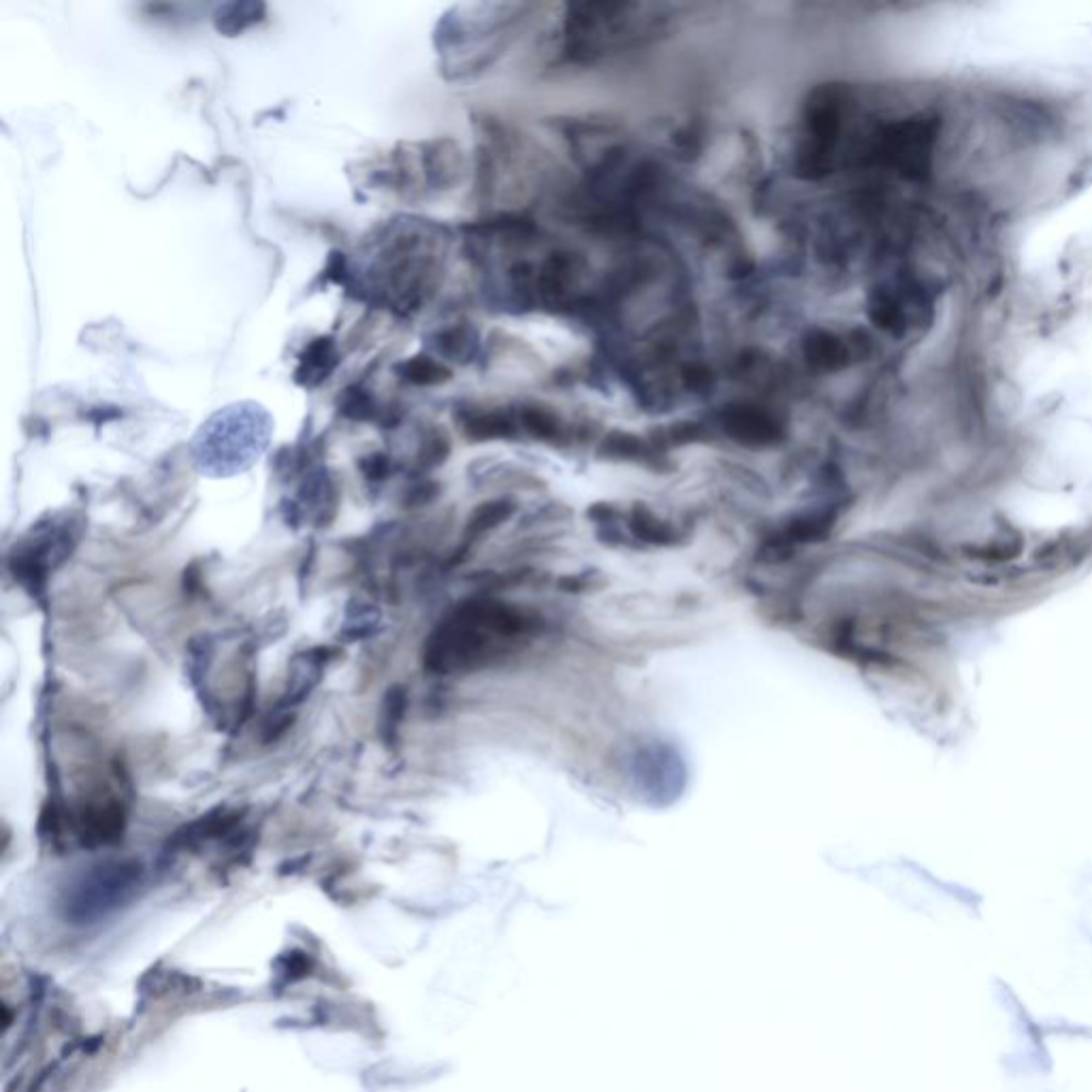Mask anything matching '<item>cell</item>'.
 Returning <instances> with one entry per match:
<instances>
[{"instance_id": "obj_1", "label": "cell", "mask_w": 1092, "mask_h": 1092, "mask_svg": "<svg viewBox=\"0 0 1092 1092\" xmlns=\"http://www.w3.org/2000/svg\"><path fill=\"white\" fill-rule=\"evenodd\" d=\"M529 623L532 621L521 610L502 602H466L429 636L425 666L440 674L481 666L495 653L498 644L525 636Z\"/></svg>"}, {"instance_id": "obj_2", "label": "cell", "mask_w": 1092, "mask_h": 1092, "mask_svg": "<svg viewBox=\"0 0 1092 1092\" xmlns=\"http://www.w3.org/2000/svg\"><path fill=\"white\" fill-rule=\"evenodd\" d=\"M939 122L931 115H914L886 126L875 143V160L907 177H922L931 169Z\"/></svg>"}, {"instance_id": "obj_3", "label": "cell", "mask_w": 1092, "mask_h": 1092, "mask_svg": "<svg viewBox=\"0 0 1092 1092\" xmlns=\"http://www.w3.org/2000/svg\"><path fill=\"white\" fill-rule=\"evenodd\" d=\"M425 256L427 254L421 250V237L417 233L408 235L400 230L385 243L383 252H380L378 271L383 278L385 293H389L391 300L395 293V306L417 310L421 304L429 278V264Z\"/></svg>"}, {"instance_id": "obj_4", "label": "cell", "mask_w": 1092, "mask_h": 1092, "mask_svg": "<svg viewBox=\"0 0 1092 1092\" xmlns=\"http://www.w3.org/2000/svg\"><path fill=\"white\" fill-rule=\"evenodd\" d=\"M141 880V865L135 860H122V863H109L96 867L90 875L84 877L73 895L71 909L75 914L90 918L101 916L107 909L118 907Z\"/></svg>"}, {"instance_id": "obj_5", "label": "cell", "mask_w": 1092, "mask_h": 1092, "mask_svg": "<svg viewBox=\"0 0 1092 1092\" xmlns=\"http://www.w3.org/2000/svg\"><path fill=\"white\" fill-rule=\"evenodd\" d=\"M721 425L727 436L747 446H766L781 436L779 425L768 412L751 406L727 408L721 415Z\"/></svg>"}, {"instance_id": "obj_6", "label": "cell", "mask_w": 1092, "mask_h": 1092, "mask_svg": "<svg viewBox=\"0 0 1092 1092\" xmlns=\"http://www.w3.org/2000/svg\"><path fill=\"white\" fill-rule=\"evenodd\" d=\"M124 824L126 815L120 802L109 800L103 804H90L84 808V817H81V839H84V843H90L92 848L113 843L122 837Z\"/></svg>"}, {"instance_id": "obj_7", "label": "cell", "mask_w": 1092, "mask_h": 1092, "mask_svg": "<svg viewBox=\"0 0 1092 1092\" xmlns=\"http://www.w3.org/2000/svg\"><path fill=\"white\" fill-rule=\"evenodd\" d=\"M340 357L336 351V342L331 338L314 340L300 357V368L295 372V380L300 385L314 389L323 385L325 380L338 368Z\"/></svg>"}, {"instance_id": "obj_8", "label": "cell", "mask_w": 1092, "mask_h": 1092, "mask_svg": "<svg viewBox=\"0 0 1092 1092\" xmlns=\"http://www.w3.org/2000/svg\"><path fill=\"white\" fill-rule=\"evenodd\" d=\"M264 18L262 3H228L213 13V24L224 37H235Z\"/></svg>"}, {"instance_id": "obj_9", "label": "cell", "mask_w": 1092, "mask_h": 1092, "mask_svg": "<svg viewBox=\"0 0 1092 1092\" xmlns=\"http://www.w3.org/2000/svg\"><path fill=\"white\" fill-rule=\"evenodd\" d=\"M806 355L824 370H837L846 366L848 346L841 338L829 334V331H815L806 344Z\"/></svg>"}, {"instance_id": "obj_10", "label": "cell", "mask_w": 1092, "mask_h": 1092, "mask_svg": "<svg viewBox=\"0 0 1092 1092\" xmlns=\"http://www.w3.org/2000/svg\"><path fill=\"white\" fill-rule=\"evenodd\" d=\"M397 374H400L406 383L417 387H436L446 383L451 378V372L446 370L442 363L429 357H412L397 366Z\"/></svg>"}, {"instance_id": "obj_11", "label": "cell", "mask_w": 1092, "mask_h": 1092, "mask_svg": "<svg viewBox=\"0 0 1092 1092\" xmlns=\"http://www.w3.org/2000/svg\"><path fill=\"white\" fill-rule=\"evenodd\" d=\"M466 432L474 440H495L512 436V425L500 412H478L466 419Z\"/></svg>"}, {"instance_id": "obj_12", "label": "cell", "mask_w": 1092, "mask_h": 1092, "mask_svg": "<svg viewBox=\"0 0 1092 1092\" xmlns=\"http://www.w3.org/2000/svg\"><path fill=\"white\" fill-rule=\"evenodd\" d=\"M510 512H512V504L504 502V500L487 502L481 508H476L474 515L470 517V523H468V529H466V538L476 540L478 536H483L485 532H489V529L498 527L504 519H508Z\"/></svg>"}, {"instance_id": "obj_13", "label": "cell", "mask_w": 1092, "mask_h": 1092, "mask_svg": "<svg viewBox=\"0 0 1092 1092\" xmlns=\"http://www.w3.org/2000/svg\"><path fill=\"white\" fill-rule=\"evenodd\" d=\"M632 532L647 540V542H653V544H674L676 540V532L672 527H668L666 523H661L659 519H655L649 510L644 508H636L634 512V519H632Z\"/></svg>"}, {"instance_id": "obj_14", "label": "cell", "mask_w": 1092, "mask_h": 1092, "mask_svg": "<svg viewBox=\"0 0 1092 1092\" xmlns=\"http://www.w3.org/2000/svg\"><path fill=\"white\" fill-rule=\"evenodd\" d=\"M436 349L446 355L461 361L463 357L472 355V334L468 327H453L446 329L436 336Z\"/></svg>"}, {"instance_id": "obj_15", "label": "cell", "mask_w": 1092, "mask_h": 1092, "mask_svg": "<svg viewBox=\"0 0 1092 1092\" xmlns=\"http://www.w3.org/2000/svg\"><path fill=\"white\" fill-rule=\"evenodd\" d=\"M340 408L346 417H351L355 421H366L370 417H374L376 412V406L372 402V397L368 391H363L359 387H353L344 393V397L340 400Z\"/></svg>"}, {"instance_id": "obj_16", "label": "cell", "mask_w": 1092, "mask_h": 1092, "mask_svg": "<svg viewBox=\"0 0 1092 1092\" xmlns=\"http://www.w3.org/2000/svg\"><path fill=\"white\" fill-rule=\"evenodd\" d=\"M525 427L540 440H551L557 436V421L546 410H525L523 412Z\"/></svg>"}, {"instance_id": "obj_17", "label": "cell", "mask_w": 1092, "mask_h": 1092, "mask_svg": "<svg viewBox=\"0 0 1092 1092\" xmlns=\"http://www.w3.org/2000/svg\"><path fill=\"white\" fill-rule=\"evenodd\" d=\"M404 708H406V693L402 687H393L389 689L387 693V700H385V710H383V727H387V730H395L397 723H400L402 715H404Z\"/></svg>"}, {"instance_id": "obj_18", "label": "cell", "mask_w": 1092, "mask_h": 1092, "mask_svg": "<svg viewBox=\"0 0 1092 1092\" xmlns=\"http://www.w3.org/2000/svg\"><path fill=\"white\" fill-rule=\"evenodd\" d=\"M446 455H449V442H446V438L442 436H434L429 438L423 446L421 463L423 466H436V463L446 459Z\"/></svg>"}, {"instance_id": "obj_19", "label": "cell", "mask_w": 1092, "mask_h": 1092, "mask_svg": "<svg viewBox=\"0 0 1092 1092\" xmlns=\"http://www.w3.org/2000/svg\"><path fill=\"white\" fill-rule=\"evenodd\" d=\"M361 468L370 481H383V478L389 474V461L383 455H372L361 461Z\"/></svg>"}]
</instances>
